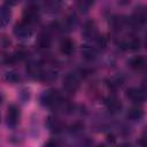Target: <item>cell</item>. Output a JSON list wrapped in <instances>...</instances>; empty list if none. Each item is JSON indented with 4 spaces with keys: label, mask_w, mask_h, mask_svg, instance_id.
<instances>
[{
    "label": "cell",
    "mask_w": 147,
    "mask_h": 147,
    "mask_svg": "<svg viewBox=\"0 0 147 147\" xmlns=\"http://www.w3.org/2000/svg\"><path fill=\"white\" fill-rule=\"evenodd\" d=\"M41 102L48 107H57L62 103V98L57 91H47L41 96Z\"/></svg>",
    "instance_id": "cell-1"
},
{
    "label": "cell",
    "mask_w": 147,
    "mask_h": 147,
    "mask_svg": "<svg viewBox=\"0 0 147 147\" xmlns=\"http://www.w3.org/2000/svg\"><path fill=\"white\" fill-rule=\"evenodd\" d=\"M63 87L68 92H75L79 87V78L76 74L69 72L63 78Z\"/></svg>",
    "instance_id": "cell-2"
},
{
    "label": "cell",
    "mask_w": 147,
    "mask_h": 147,
    "mask_svg": "<svg viewBox=\"0 0 147 147\" xmlns=\"http://www.w3.org/2000/svg\"><path fill=\"white\" fill-rule=\"evenodd\" d=\"M30 25L31 24H29L25 21H22L18 24H16L15 28H14L15 36H17L18 38H29L32 33V30H31Z\"/></svg>",
    "instance_id": "cell-3"
},
{
    "label": "cell",
    "mask_w": 147,
    "mask_h": 147,
    "mask_svg": "<svg viewBox=\"0 0 147 147\" xmlns=\"http://www.w3.org/2000/svg\"><path fill=\"white\" fill-rule=\"evenodd\" d=\"M126 98L129 100H131L132 102H136V103H140V102H144L146 101V98L141 91V88H136V87H132V88H129L126 91Z\"/></svg>",
    "instance_id": "cell-4"
},
{
    "label": "cell",
    "mask_w": 147,
    "mask_h": 147,
    "mask_svg": "<svg viewBox=\"0 0 147 147\" xmlns=\"http://www.w3.org/2000/svg\"><path fill=\"white\" fill-rule=\"evenodd\" d=\"M106 107L107 109L111 113V114H116L121 110L122 108V103L119 101V99L115 95H110L107 100H106Z\"/></svg>",
    "instance_id": "cell-5"
},
{
    "label": "cell",
    "mask_w": 147,
    "mask_h": 147,
    "mask_svg": "<svg viewBox=\"0 0 147 147\" xmlns=\"http://www.w3.org/2000/svg\"><path fill=\"white\" fill-rule=\"evenodd\" d=\"M38 17H39L38 8L34 7V6H30L24 11V18H23V21L28 22L29 24H32L36 21H38Z\"/></svg>",
    "instance_id": "cell-6"
},
{
    "label": "cell",
    "mask_w": 147,
    "mask_h": 147,
    "mask_svg": "<svg viewBox=\"0 0 147 147\" xmlns=\"http://www.w3.org/2000/svg\"><path fill=\"white\" fill-rule=\"evenodd\" d=\"M74 48H75V44H74V41L71 40V39H69V38H64L62 41H61V44H60V51H61V53L62 54H64V55H71L72 54V52H74Z\"/></svg>",
    "instance_id": "cell-7"
},
{
    "label": "cell",
    "mask_w": 147,
    "mask_h": 147,
    "mask_svg": "<svg viewBox=\"0 0 147 147\" xmlns=\"http://www.w3.org/2000/svg\"><path fill=\"white\" fill-rule=\"evenodd\" d=\"M96 32H98V30H96V25H95L94 22L88 21V22H86L84 24V26H83V34H84L85 38L95 37L96 36Z\"/></svg>",
    "instance_id": "cell-8"
},
{
    "label": "cell",
    "mask_w": 147,
    "mask_h": 147,
    "mask_svg": "<svg viewBox=\"0 0 147 147\" xmlns=\"http://www.w3.org/2000/svg\"><path fill=\"white\" fill-rule=\"evenodd\" d=\"M7 122H8V124H10V125H14V124H16L17 123V121H18V117H20V111H18V109L15 107V106H10L9 108H8V111H7Z\"/></svg>",
    "instance_id": "cell-9"
},
{
    "label": "cell",
    "mask_w": 147,
    "mask_h": 147,
    "mask_svg": "<svg viewBox=\"0 0 147 147\" xmlns=\"http://www.w3.org/2000/svg\"><path fill=\"white\" fill-rule=\"evenodd\" d=\"M125 49H131V51H136L140 47V40L136 37H131V38H127L125 39L122 44H121Z\"/></svg>",
    "instance_id": "cell-10"
},
{
    "label": "cell",
    "mask_w": 147,
    "mask_h": 147,
    "mask_svg": "<svg viewBox=\"0 0 147 147\" xmlns=\"http://www.w3.org/2000/svg\"><path fill=\"white\" fill-rule=\"evenodd\" d=\"M39 78H40L41 80L46 82V83H51V82H53L54 79H56V71L53 70V69H48V70H46V71H41Z\"/></svg>",
    "instance_id": "cell-11"
},
{
    "label": "cell",
    "mask_w": 147,
    "mask_h": 147,
    "mask_svg": "<svg viewBox=\"0 0 147 147\" xmlns=\"http://www.w3.org/2000/svg\"><path fill=\"white\" fill-rule=\"evenodd\" d=\"M82 54H83V56L85 59L92 60V59H94V56H95L96 53H95V49L92 46H90V45H83V47H82Z\"/></svg>",
    "instance_id": "cell-12"
},
{
    "label": "cell",
    "mask_w": 147,
    "mask_h": 147,
    "mask_svg": "<svg viewBox=\"0 0 147 147\" xmlns=\"http://www.w3.org/2000/svg\"><path fill=\"white\" fill-rule=\"evenodd\" d=\"M142 115H144L142 110H141L140 108H138V107H133V108H131V109L129 110V113H127V117L131 118V119H133V121L140 119V118L142 117Z\"/></svg>",
    "instance_id": "cell-13"
},
{
    "label": "cell",
    "mask_w": 147,
    "mask_h": 147,
    "mask_svg": "<svg viewBox=\"0 0 147 147\" xmlns=\"http://www.w3.org/2000/svg\"><path fill=\"white\" fill-rule=\"evenodd\" d=\"M48 126L52 131H60L62 129V124L56 118H48Z\"/></svg>",
    "instance_id": "cell-14"
},
{
    "label": "cell",
    "mask_w": 147,
    "mask_h": 147,
    "mask_svg": "<svg viewBox=\"0 0 147 147\" xmlns=\"http://www.w3.org/2000/svg\"><path fill=\"white\" fill-rule=\"evenodd\" d=\"M0 17H1V18H0V21H1V25L5 26V25L9 22V20H10V10L7 9V8H3V9L1 10Z\"/></svg>",
    "instance_id": "cell-15"
},
{
    "label": "cell",
    "mask_w": 147,
    "mask_h": 147,
    "mask_svg": "<svg viewBox=\"0 0 147 147\" xmlns=\"http://www.w3.org/2000/svg\"><path fill=\"white\" fill-rule=\"evenodd\" d=\"M130 64H131V67L132 68H134V69H141L142 67H145V60L142 59V57H134L131 62H130Z\"/></svg>",
    "instance_id": "cell-16"
},
{
    "label": "cell",
    "mask_w": 147,
    "mask_h": 147,
    "mask_svg": "<svg viewBox=\"0 0 147 147\" xmlns=\"http://www.w3.org/2000/svg\"><path fill=\"white\" fill-rule=\"evenodd\" d=\"M93 3V0H78V8L83 11H87Z\"/></svg>",
    "instance_id": "cell-17"
},
{
    "label": "cell",
    "mask_w": 147,
    "mask_h": 147,
    "mask_svg": "<svg viewBox=\"0 0 147 147\" xmlns=\"http://www.w3.org/2000/svg\"><path fill=\"white\" fill-rule=\"evenodd\" d=\"M51 45V39L48 36H41L39 39V46L41 48H47Z\"/></svg>",
    "instance_id": "cell-18"
},
{
    "label": "cell",
    "mask_w": 147,
    "mask_h": 147,
    "mask_svg": "<svg viewBox=\"0 0 147 147\" xmlns=\"http://www.w3.org/2000/svg\"><path fill=\"white\" fill-rule=\"evenodd\" d=\"M6 79L9 80V82H11V83H15V82H17L20 79V77L15 72H8L7 76H6Z\"/></svg>",
    "instance_id": "cell-19"
},
{
    "label": "cell",
    "mask_w": 147,
    "mask_h": 147,
    "mask_svg": "<svg viewBox=\"0 0 147 147\" xmlns=\"http://www.w3.org/2000/svg\"><path fill=\"white\" fill-rule=\"evenodd\" d=\"M96 44L100 47H106L107 46V39L103 36H99V37H96Z\"/></svg>",
    "instance_id": "cell-20"
},
{
    "label": "cell",
    "mask_w": 147,
    "mask_h": 147,
    "mask_svg": "<svg viewBox=\"0 0 147 147\" xmlns=\"http://www.w3.org/2000/svg\"><path fill=\"white\" fill-rule=\"evenodd\" d=\"M9 44H10L9 39H7L6 37H2V39H1V45H2V47H3V48H5V47H8Z\"/></svg>",
    "instance_id": "cell-21"
},
{
    "label": "cell",
    "mask_w": 147,
    "mask_h": 147,
    "mask_svg": "<svg viewBox=\"0 0 147 147\" xmlns=\"http://www.w3.org/2000/svg\"><path fill=\"white\" fill-rule=\"evenodd\" d=\"M146 45H147V38H146Z\"/></svg>",
    "instance_id": "cell-22"
}]
</instances>
